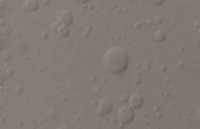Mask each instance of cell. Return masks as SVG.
Segmentation results:
<instances>
[{
    "instance_id": "obj_1",
    "label": "cell",
    "mask_w": 200,
    "mask_h": 129,
    "mask_svg": "<svg viewBox=\"0 0 200 129\" xmlns=\"http://www.w3.org/2000/svg\"><path fill=\"white\" fill-rule=\"evenodd\" d=\"M103 64L106 72L118 75L127 70L129 57L124 48L121 46H111L105 52Z\"/></svg>"
},
{
    "instance_id": "obj_2",
    "label": "cell",
    "mask_w": 200,
    "mask_h": 129,
    "mask_svg": "<svg viewBox=\"0 0 200 129\" xmlns=\"http://www.w3.org/2000/svg\"><path fill=\"white\" fill-rule=\"evenodd\" d=\"M134 117H135L134 111L129 105L121 106L117 112V115H116L117 121L120 124H124V125L132 122L134 120Z\"/></svg>"
},
{
    "instance_id": "obj_3",
    "label": "cell",
    "mask_w": 200,
    "mask_h": 129,
    "mask_svg": "<svg viewBox=\"0 0 200 129\" xmlns=\"http://www.w3.org/2000/svg\"><path fill=\"white\" fill-rule=\"evenodd\" d=\"M113 108V104L110 99L107 97H102L101 99L98 101L96 113L99 117H104L107 113H110Z\"/></svg>"
},
{
    "instance_id": "obj_4",
    "label": "cell",
    "mask_w": 200,
    "mask_h": 129,
    "mask_svg": "<svg viewBox=\"0 0 200 129\" xmlns=\"http://www.w3.org/2000/svg\"><path fill=\"white\" fill-rule=\"evenodd\" d=\"M58 19L59 22H61V25L68 27L73 22V15L68 10H61L59 14Z\"/></svg>"
},
{
    "instance_id": "obj_5",
    "label": "cell",
    "mask_w": 200,
    "mask_h": 129,
    "mask_svg": "<svg viewBox=\"0 0 200 129\" xmlns=\"http://www.w3.org/2000/svg\"><path fill=\"white\" fill-rule=\"evenodd\" d=\"M128 103L132 109H140L144 105V98L140 94L134 93L128 98Z\"/></svg>"
},
{
    "instance_id": "obj_6",
    "label": "cell",
    "mask_w": 200,
    "mask_h": 129,
    "mask_svg": "<svg viewBox=\"0 0 200 129\" xmlns=\"http://www.w3.org/2000/svg\"><path fill=\"white\" fill-rule=\"evenodd\" d=\"M24 6L27 11L34 12L38 9V2L35 1V0H27Z\"/></svg>"
},
{
    "instance_id": "obj_7",
    "label": "cell",
    "mask_w": 200,
    "mask_h": 129,
    "mask_svg": "<svg viewBox=\"0 0 200 129\" xmlns=\"http://www.w3.org/2000/svg\"><path fill=\"white\" fill-rule=\"evenodd\" d=\"M57 32L61 37H66L68 34H70V28H68V27H66V26L61 25L60 27L58 28V32Z\"/></svg>"
},
{
    "instance_id": "obj_8",
    "label": "cell",
    "mask_w": 200,
    "mask_h": 129,
    "mask_svg": "<svg viewBox=\"0 0 200 129\" xmlns=\"http://www.w3.org/2000/svg\"><path fill=\"white\" fill-rule=\"evenodd\" d=\"M166 38V32L164 30H157V32L154 33V39L157 41V42H162L164 41Z\"/></svg>"
},
{
    "instance_id": "obj_9",
    "label": "cell",
    "mask_w": 200,
    "mask_h": 129,
    "mask_svg": "<svg viewBox=\"0 0 200 129\" xmlns=\"http://www.w3.org/2000/svg\"><path fill=\"white\" fill-rule=\"evenodd\" d=\"M22 90H24V86H22V85H17L16 88H15V93H16V95H20L22 92Z\"/></svg>"
},
{
    "instance_id": "obj_10",
    "label": "cell",
    "mask_w": 200,
    "mask_h": 129,
    "mask_svg": "<svg viewBox=\"0 0 200 129\" xmlns=\"http://www.w3.org/2000/svg\"><path fill=\"white\" fill-rule=\"evenodd\" d=\"M61 25H59L58 22H54V24L51 25V29L54 30V32H58V28L60 27Z\"/></svg>"
},
{
    "instance_id": "obj_11",
    "label": "cell",
    "mask_w": 200,
    "mask_h": 129,
    "mask_svg": "<svg viewBox=\"0 0 200 129\" xmlns=\"http://www.w3.org/2000/svg\"><path fill=\"white\" fill-rule=\"evenodd\" d=\"M7 7V2L5 0H0V10H4Z\"/></svg>"
},
{
    "instance_id": "obj_12",
    "label": "cell",
    "mask_w": 200,
    "mask_h": 129,
    "mask_svg": "<svg viewBox=\"0 0 200 129\" xmlns=\"http://www.w3.org/2000/svg\"><path fill=\"white\" fill-rule=\"evenodd\" d=\"M14 72H15V71H14V69H12V67H8V69L6 70V74L7 75H13Z\"/></svg>"
},
{
    "instance_id": "obj_13",
    "label": "cell",
    "mask_w": 200,
    "mask_h": 129,
    "mask_svg": "<svg viewBox=\"0 0 200 129\" xmlns=\"http://www.w3.org/2000/svg\"><path fill=\"white\" fill-rule=\"evenodd\" d=\"M141 27H142V22H136L135 24H134V27L137 28V29L141 28Z\"/></svg>"
},
{
    "instance_id": "obj_14",
    "label": "cell",
    "mask_w": 200,
    "mask_h": 129,
    "mask_svg": "<svg viewBox=\"0 0 200 129\" xmlns=\"http://www.w3.org/2000/svg\"><path fill=\"white\" fill-rule=\"evenodd\" d=\"M193 27H194V28L199 29V28H200V21H196V22H194Z\"/></svg>"
},
{
    "instance_id": "obj_15",
    "label": "cell",
    "mask_w": 200,
    "mask_h": 129,
    "mask_svg": "<svg viewBox=\"0 0 200 129\" xmlns=\"http://www.w3.org/2000/svg\"><path fill=\"white\" fill-rule=\"evenodd\" d=\"M162 17H160V16H157V17H155V22H157V24H160L161 22H162Z\"/></svg>"
},
{
    "instance_id": "obj_16",
    "label": "cell",
    "mask_w": 200,
    "mask_h": 129,
    "mask_svg": "<svg viewBox=\"0 0 200 129\" xmlns=\"http://www.w3.org/2000/svg\"><path fill=\"white\" fill-rule=\"evenodd\" d=\"M57 129H71V128L68 127L67 125H65V124H63V125H60L59 127H57Z\"/></svg>"
},
{
    "instance_id": "obj_17",
    "label": "cell",
    "mask_w": 200,
    "mask_h": 129,
    "mask_svg": "<svg viewBox=\"0 0 200 129\" xmlns=\"http://www.w3.org/2000/svg\"><path fill=\"white\" fill-rule=\"evenodd\" d=\"M153 4H155V6H160L161 4H163V1L162 0H160V1H152Z\"/></svg>"
},
{
    "instance_id": "obj_18",
    "label": "cell",
    "mask_w": 200,
    "mask_h": 129,
    "mask_svg": "<svg viewBox=\"0 0 200 129\" xmlns=\"http://www.w3.org/2000/svg\"><path fill=\"white\" fill-rule=\"evenodd\" d=\"M134 82L136 83V84H139V83L141 82V79H140L139 77H136V78L134 79Z\"/></svg>"
},
{
    "instance_id": "obj_19",
    "label": "cell",
    "mask_w": 200,
    "mask_h": 129,
    "mask_svg": "<svg viewBox=\"0 0 200 129\" xmlns=\"http://www.w3.org/2000/svg\"><path fill=\"white\" fill-rule=\"evenodd\" d=\"M47 37H48V33L45 32H42V38H47Z\"/></svg>"
}]
</instances>
